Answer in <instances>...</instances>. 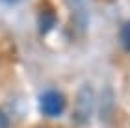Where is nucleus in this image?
Returning a JSON list of instances; mask_svg holds the SVG:
<instances>
[{"mask_svg": "<svg viewBox=\"0 0 130 128\" xmlns=\"http://www.w3.org/2000/svg\"><path fill=\"white\" fill-rule=\"evenodd\" d=\"M95 108V91L91 85H82L76 93V102H74V113L73 119L76 124H86L93 115Z\"/></svg>", "mask_w": 130, "mask_h": 128, "instance_id": "f257e3e1", "label": "nucleus"}, {"mask_svg": "<svg viewBox=\"0 0 130 128\" xmlns=\"http://www.w3.org/2000/svg\"><path fill=\"white\" fill-rule=\"evenodd\" d=\"M65 97L56 89H48L39 97V109L45 117H60L65 109Z\"/></svg>", "mask_w": 130, "mask_h": 128, "instance_id": "f03ea898", "label": "nucleus"}, {"mask_svg": "<svg viewBox=\"0 0 130 128\" xmlns=\"http://www.w3.org/2000/svg\"><path fill=\"white\" fill-rule=\"evenodd\" d=\"M56 26V13L52 9H43L37 17V28L41 35H46L52 28Z\"/></svg>", "mask_w": 130, "mask_h": 128, "instance_id": "7ed1b4c3", "label": "nucleus"}, {"mask_svg": "<svg viewBox=\"0 0 130 128\" xmlns=\"http://www.w3.org/2000/svg\"><path fill=\"white\" fill-rule=\"evenodd\" d=\"M121 39H123V45H125L126 48H130V22H125V24H123Z\"/></svg>", "mask_w": 130, "mask_h": 128, "instance_id": "20e7f679", "label": "nucleus"}, {"mask_svg": "<svg viewBox=\"0 0 130 128\" xmlns=\"http://www.w3.org/2000/svg\"><path fill=\"white\" fill-rule=\"evenodd\" d=\"M0 128H9V119L4 112H0Z\"/></svg>", "mask_w": 130, "mask_h": 128, "instance_id": "39448f33", "label": "nucleus"}, {"mask_svg": "<svg viewBox=\"0 0 130 128\" xmlns=\"http://www.w3.org/2000/svg\"><path fill=\"white\" fill-rule=\"evenodd\" d=\"M4 2H6V4H11V6H13V4H19L21 0H4Z\"/></svg>", "mask_w": 130, "mask_h": 128, "instance_id": "423d86ee", "label": "nucleus"}, {"mask_svg": "<svg viewBox=\"0 0 130 128\" xmlns=\"http://www.w3.org/2000/svg\"><path fill=\"white\" fill-rule=\"evenodd\" d=\"M37 128H41V126H37Z\"/></svg>", "mask_w": 130, "mask_h": 128, "instance_id": "0eeeda50", "label": "nucleus"}]
</instances>
